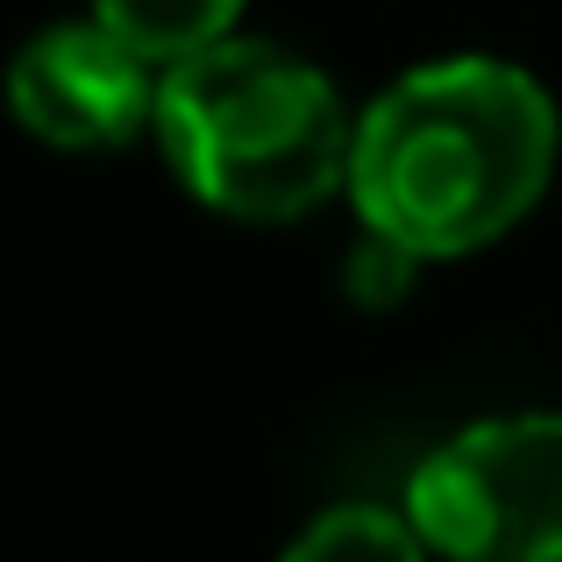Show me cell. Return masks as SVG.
Instances as JSON below:
<instances>
[{"instance_id": "1", "label": "cell", "mask_w": 562, "mask_h": 562, "mask_svg": "<svg viewBox=\"0 0 562 562\" xmlns=\"http://www.w3.org/2000/svg\"><path fill=\"white\" fill-rule=\"evenodd\" d=\"M562 157L555 93L513 57L456 50L406 65L357 108V228L420 263L477 257L541 206Z\"/></svg>"}, {"instance_id": "2", "label": "cell", "mask_w": 562, "mask_h": 562, "mask_svg": "<svg viewBox=\"0 0 562 562\" xmlns=\"http://www.w3.org/2000/svg\"><path fill=\"white\" fill-rule=\"evenodd\" d=\"M150 136L206 214L278 228L349 192L357 108L314 57L271 36H228L165 71Z\"/></svg>"}, {"instance_id": "3", "label": "cell", "mask_w": 562, "mask_h": 562, "mask_svg": "<svg viewBox=\"0 0 562 562\" xmlns=\"http://www.w3.org/2000/svg\"><path fill=\"white\" fill-rule=\"evenodd\" d=\"M398 513L441 562H562V413H484L441 435Z\"/></svg>"}, {"instance_id": "4", "label": "cell", "mask_w": 562, "mask_h": 562, "mask_svg": "<svg viewBox=\"0 0 562 562\" xmlns=\"http://www.w3.org/2000/svg\"><path fill=\"white\" fill-rule=\"evenodd\" d=\"M157 86L165 71L143 50H128L93 14H71L14 50L8 108L50 150H122L157 128Z\"/></svg>"}, {"instance_id": "5", "label": "cell", "mask_w": 562, "mask_h": 562, "mask_svg": "<svg viewBox=\"0 0 562 562\" xmlns=\"http://www.w3.org/2000/svg\"><path fill=\"white\" fill-rule=\"evenodd\" d=\"M249 0H86L93 22H108L128 50H143L157 71L186 65V57L214 50V43L243 36Z\"/></svg>"}, {"instance_id": "6", "label": "cell", "mask_w": 562, "mask_h": 562, "mask_svg": "<svg viewBox=\"0 0 562 562\" xmlns=\"http://www.w3.org/2000/svg\"><path fill=\"white\" fill-rule=\"evenodd\" d=\"M278 562H435L398 506H328L285 541Z\"/></svg>"}, {"instance_id": "7", "label": "cell", "mask_w": 562, "mask_h": 562, "mask_svg": "<svg viewBox=\"0 0 562 562\" xmlns=\"http://www.w3.org/2000/svg\"><path fill=\"white\" fill-rule=\"evenodd\" d=\"M413 271H420L413 249H398V243H384V235L363 228L357 235V257H349V271H342V285H349V300H363V306H392V300H406Z\"/></svg>"}]
</instances>
